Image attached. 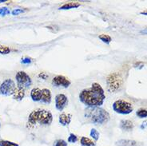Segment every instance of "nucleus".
<instances>
[{"instance_id": "6e6552de", "label": "nucleus", "mask_w": 147, "mask_h": 146, "mask_svg": "<svg viewBox=\"0 0 147 146\" xmlns=\"http://www.w3.org/2000/svg\"><path fill=\"white\" fill-rule=\"evenodd\" d=\"M67 104H68V98L66 95L60 94L55 97V106L56 109L59 111L63 110V109L67 106Z\"/></svg>"}, {"instance_id": "9b49d317", "label": "nucleus", "mask_w": 147, "mask_h": 146, "mask_svg": "<svg viewBox=\"0 0 147 146\" xmlns=\"http://www.w3.org/2000/svg\"><path fill=\"white\" fill-rule=\"evenodd\" d=\"M13 98L17 101H21L25 97V89L23 88L17 87L13 93Z\"/></svg>"}, {"instance_id": "f257e3e1", "label": "nucleus", "mask_w": 147, "mask_h": 146, "mask_svg": "<svg viewBox=\"0 0 147 146\" xmlns=\"http://www.w3.org/2000/svg\"><path fill=\"white\" fill-rule=\"evenodd\" d=\"M106 95L102 87L98 83H93L91 87L85 89L80 93L79 99L88 107H99L104 102Z\"/></svg>"}, {"instance_id": "cd10ccee", "label": "nucleus", "mask_w": 147, "mask_h": 146, "mask_svg": "<svg viewBox=\"0 0 147 146\" xmlns=\"http://www.w3.org/2000/svg\"><path fill=\"white\" fill-rule=\"evenodd\" d=\"M141 14H142V15H147V11H143V12H142Z\"/></svg>"}, {"instance_id": "39448f33", "label": "nucleus", "mask_w": 147, "mask_h": 146, "mask_svg": "<svg viewBox=\"0 0 147 146\" xmlns=\"http://www.w3.org/2000/svg\"><path fill=\"white\" fill-rule=\"evenodd\" d=\"M107 85L110 89V91L115 92L118 90L121 86L122 84V81L120 77V75L117 73H111L109 75V77H107Z\"/></svg>"}, {"instance_id": "ddd939ff", "label": "nucleus", "mask_w": 147, "mask_h": 146, "mask_svg": "<svg viewBox=\"0 0 147 146\" xmlns=\"http://www.w3.org/2000/svg\"><path fill=\"white\" fill-rule=\"evenodd\" d=\"M71 121V115L70 114H66V113H62L59 116V122L62 125L66 126L70 124Z\"/></svg>"}, {"instance_id": "dca6fc26", "label": "nucleus", "mask_w": 147, "mask_h": 146, "mask_svg": "<svg viewBox=\"0 0 147 146\" xmlns=\"http://www.w3.org/2000/svg\"><path fill=\"white\" fill-rule=\"evenodd\" d=\"M78 7H80V4L78 3H67L63 5L59 9L60 10H69V9H73V8H78Z\"/></svg>"}, {"instance_id": "393cba45", "label": "nucleus", "mask_w": 147, "mask_h": 146, "mask_svg": "<svg viewBox=\"0 0 147 146\" xmlns=\"http://www.w3.org/2000/svg\"><path fill=\"white\" fill-rule=\"evenodd\" d=\"M55 146H67V143L63 140H59L56 141Z\"/></svg>"}, {"instance_id": "4be33fe9", "label": "nucleus", "mask_w": 147, "mask_h": 146, "mask_svg": "<svg viewBox=\"0 0 147 146\" xmlns=\"http://www.w3.org/2000/svg\"><path fill=\"white\" fill-rule=\"evenodd\" d=\"M11 52L10 48L6 46H0V54H7Z\"/></svg>"}, {"instance_id": "f03ea898", "label": "nucleus", "mask_w": 147, "mask_h": 146, "mask_svg": "<svg viewBox=\"0 0 147 146\" xmlns=\"http://www.w3.org/2000/svg\"><path fill=\"white\" fill-rule=\"evenodd\" d=\"M53 120L52 113L46 110H34L30 113L28 117V124L27 127L32 128L37 123L40 124L49 125L51 124Z\"/></svg>"}, {"instance_id": "1a4fd4ad", "label": "nucleus", "mask_w": 147, "mask_h": 146, "mask_svg": "<svg viewBox=\"0 0 147 146\" xmlns=\"http://www.w3.org/2000/svg\"><path fill=\"white\" fill-rule=\"evenodd\" d=\"M52 84L55 86H63L64 88H67L70 86V81L64 76L59 75V76H56L53 78Z\"/></svg>"}, {"instance_id": "0eeeda50", "label": "nucleus", "mask_w": 147, "mask_h": 146, "mask_svg": "<svg viewBox=\"0 0 147 146\" xmlns=\"http://www.w3.org/2000/svg\"><path fill=\"white\" fill-rule=\"evenodd\" d=\"M15 89L16 87H15V81L11 78L7 79L0 85V94L3 95V96L12 95L15 92Z\"/></svg>"}, {"instance_id": "a878e982", "label": "nucleus", "mask_w": 147, "mask_h": 146, "mask_svg": "<svg viewBox=\"0 0 147 146\" xmlns=\"http://www.w3.org/2000/svg\"><path fill=\"white\" fill-rule=\"evenodd\" d=\"M23 11H23V10H21V9H15V10H14L11 13H12V15H18V14L22 13Z\"/></svg>"}, {"instance_id": "423d86ee", "label": "nucleus", "mask_w": 147, "mask_h": 146, "mask_svg": "<svg viewBox=\"0 0 147 146\" xmlns=\"http://www.w3.org/2000/svg\"><path fill=\"white\" fill-rule=\"evenodd\" d=\"M16 81H17V85L18 87L23 88L24 89L29 88L31 84H32V81L29 75L23 71H19L17 73L15 76Z\"/></svg>"}, {"instance_id": "b1692460", "label": "nucleus", "mask_w": 147, "mask_h": 146, "mask_svg": "<svg viewBox=\"0 0 147 146\" xmlns=\"http://www.w3.org/2000/svg\"><path fill=\"white\" fill-rule=\"evenodd\" d=\"M78 137L76 135H74V133H70L69 137H68V142L70 143H75L77 142Z\"/></svg>"}, {"instance_id": "f8f14e48", "label": "nucleus", "mask_w": 147, "mask_h": 146, "mask_svg": "<svg viewBox=\"0 0 147 146\" xmlns=\"http://www.w3.org/2000/svg\"><path fill=\"white\" fill-rule=\"evenodd\" d=\"M30 97L34 102H41L42 99V90L38 88H34L30 92Z\"/></svg>"}, {"instance_id": "c85d7f7f", "label": "nucleus", "mask_w": 147, "mask_h": 146, "mask_svg": "<svg viewBox=\"0 0 147 146\" xmlns=\"http://www.w3.org/2000/svg\"><path fill=\"white\" fill-rule=\"evenodd\" d=\"M6 1H7V0H0V3H4V2H6Z\"/></svg>"}, {"instance_id": "20e7f679", "label": "nucleus", "mask_w": 147, "mask_h": 146, "mask_svg": "<svg viewBox=\"0 0 147 146\" xmlns=\"http://www.w3.org/2000/svg\"><path fill=\"white\" fill-rule=\"evenodd\" d=\"M113 109L118 113L121 114H129L133 112V106L130 103H129L124 100H118L113 104Z\"/></svg>"}, {"instance_id": "2eb2a0df", "label": "nucleus", "mask_w": 147, "mask_h": 146, "mask_svg": "<svg viewBox=\"0 0 147 146\" xmlns=\"http://www.w3.org/2000/svg\"><path fill=\"white\" fill-rule=\"evenodd\" d=\"M117 146H138V142L132 140H120L116 142Z\"/></svg>"}, {"instance_id": "9d476101", "label": "nucleus", "mask_w": 147, "mask_h": 146, "mask_svg": "<svg viewBox=\"0 0 147 146\" xmlns=\"http://www.w3.org/2000/svg\"><path fill=\"white\" fill-rule=\"evenodd\" d=\"M42 102L45 104H50L51 102V93L48 89H42Z\"/></svg>"}, {"instance_id": "f3484780", "label": "nucleus", "mask_w": 147, "mask_h": 146, "mask_svg": "<svg viewBox=\"0 0 147 146\" xmlns=\"http://www.w3.org/2000/svg\"><path fill=\"white\" fill-rule=\"evenodd\" d=\"M80 142L82 146H95V143L92 140L87 137H82L80 140Z\"/></svg>"}, {"instance_id": "5701e85b", "label": "nucleus", "mask_w": 147, "mask_h": 146, "mask_svg": "<svg viewBox=\"0 0 147 146\" xmlns=\"http://www.w3.org/2000/svg\"><path fill=\"white\" fill-rule=\"evenodd\" d=\"M10 14H11V11H9V9L7 7L0 8V15L5 16V15H10Z\"/></svg>"}, {"instance_id": "bb28decb", "label": "nucleus", "mask_w": 147, "mask_h": 146, "mask_svg": "<svg viewBox=\"0 0 147 146\" xmlns=\"http://www.w3.org/2000/svg\"><path fill=\"white\" fill-rule=\"evenodd\" d=\"M22 64H29L31 62V59H29V58H25V59H22V61H21Z\"/></svg>"}, {"instance_id": "aec40b11", "label": "nucleus", "mask_w": 147, "mask_h": 146, "mask_svg": "<svg viewBox=\"0 0 147 146\" xmlns=\"http://www.w3.org/2000/svg\"><path fill=\"white\" fill-rule=\"evenodd\" d=\"M90 137L94 139V141H98L99 139V133L95 129H92L90 131Z\"/></svg>"}, {"instance_id": "7ed1b4c3", "label": "nucleus", "mask_w": 147, "mask_h": 146, "mask_svg": "<svg viewBox=\"0 0 147 146\" xmlns=\"http://www.w3.org/2000/svg\"><path fill=\"white\" fill-rule=\"evenodd\" d=\"M85 116L95 124H105L110 119V114L108 112L99 107H89L86 110Z\"/></svg>"}, {"instance_id": "6ab92c4d", "label": "nucleus", "mask_w": 147, "mask_h": 146, "mask_svg": "<svg viewBox=\"0 0 147 146\" xmlns=\"http://www.w3.org/2000/svg\"><path fill=\"white\" fill-rule=\"evenodd\" d=\"M98 37H99L100 39L103 42H105V43L109 44L111 42V38L108 34H101Z\"/></svg>"}, {"instance_id": "412c9836", "label": "nucleus", "mask_w": 147, "mask_h": 146, "mask_svg": "<svg viewBox=\"0 0 147 146\" xmlns=\"http://www.w3.org/2000/svg\"><path fill=\"white\" fill-rule=\"evenodd\" d=\"M137 116L140 118H144V117H147V110H144V109H141L136 113Z\"/></svg>"}, {"instance_id": "4468645a", "label": "nucleus", "mask_w": 147, "mask_h": 146, "mask_svg": "<svg viewBox=\"0 0 147 146\" xmlns=\"http://www.w3.org/2000/svg\"><path fill=\"white\" fill-rule=\"evenodd\" d=\"M120 128L125 131H130L134 128V124L131 120H123L120 123Z\"/></svg>"}, {"instance_id": "a211bd4d", "label": "nucleus", "mask_w": 147, "mask_h": 146, "mask_svg": "<svg viewBox=\"0 0 147 146\" xmlns=\"http://www.w3.org/2000/svg\"><path fill=\"white\" fill-rule=\"evenodd\" d=\"M0 146H18V145L17 143L2 140V141H0Z\"/></svg>"}, {"instance_id": "c756f323", "label": "nucleus", "mask_w": 147, "mask_h": 146, "mask_svg": "<svg viewBox=\"0 0 147 146\" xmlns=\"http://www.w3.org/2000/svg\"><path fill=\"white\" fill-rule=\"evenodd\" d=\"M142 32H144V33H146V32H147V29L146 30H143V31H142Z\"/></svg>"}]
</instances>
